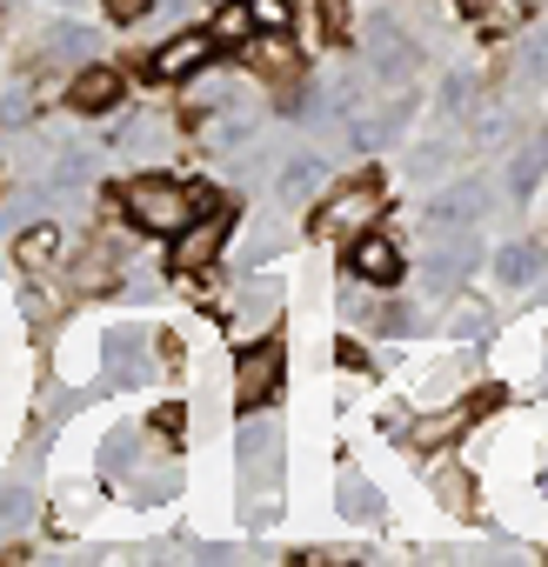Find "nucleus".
Instances as JSON below:
<instances>
[{"mask_svg": "<svg viewBox=\"0 0 548 567\" xmlns=\"http://www.w3.org/2000/svg\"><path fill=\"white\" fill-rule=\"evenodd\" d=\"M121 200H128V220L148 227V234H174V227H187V214H194V194H187L174 174H134V181L121 187Z\"/></svg>", "mask_w": 548, "mask_h": 567, "instance_id": "nucleus-1", "label": "nucleus"}, {"mask_svg": "<svg viewBox=\"0 0 548 567\" xmlns=\"http://www.w3.org/2000/svg\"><path fill=\"white\" fill-rule=\"evenodd\" d=\"M227 207L214 200V207H201V214H187V227H174V254H168V267L174 274H201L221 247H227Z\"/></svg>", "mask_w": 548, "mask_h": 567, "instance_id": "nucleus-2", "label": "nucleus"}, {"mask_svg": "<svg viewBox=\"0 0 548 567\" xmlns=\"http://www.w3.org/2000/svg\"><path fill=\"white\" fill-rule=\"evenodd\" d=\"M274 388H282V334H267V341L241 348V368H234V408H241V414H261Z\"/></svg>", "mask_w": 548, "mask_h": 567, "instance_id": "nucleus-3", "label": "nucleus"}, {"mask_svg": "<svg viewBox=\"0 0 548 567\" xmlns=\"http://www.w3.org/2000/svg\"><path fill=\"white\" fill-rule=\"evenodd\" d=\"M388 207V194L375 187V181H355V187H342V194H328V207L315 214V234H368V220Z\"/></svg>", "mask_w": 548, "mask_h": 567, "instance_id": "nucleus-4", "label": "nucleus"}, {"mask_svg": "<svg viewBox=\"0 0 548 567\" xmlns=\"http://www.w3.org/2000/svg\"><path fill=\"white\" fill-rule=\"evenodd\" d=\"M214 54H221L214 34H207V28H187V34H174V41L154 54V74H161V81H187V74H201Z\"/></svg>", "mask_w": 548, "mask_h": 567, "instance_id": "nucleus-5", "label": "nucleus"}, {"mask_svg": "<svg viewBox=\"0 0 548 567\" xmlns=\"http://www.w3.org/2000/svg\"><path fill=\"white\" fill-rule=\"evenodd\" d=\"M355 274L362 280H375V288H395V280H402V247L395 240H382V234H355Z\"/></svg>", "mask_w": 548, "mask_h": 567, "instance_id": "nucleus-6", "label": "nucleus"}, {"mask_svg": "<svg viewBox=\"0 0 548 567\" xmlns=\"http://www.w3.org/2000/svg\"><path fill=\"white\" fill-rule=\"evenodd\" d=\"M241 48H247V61H254V68H261L267 81H282V87H295V68H302V61H295L288 34H247Z\"/></svg>", "mask_w": 548, "mask_h": 567, "instance_id": "nucleus-7", "label": "nucleus"}, {"mask_svg": "<svg viewBox=\"0 0 548 567\" xmlns=\"http://www.w3.org/2000/svg\"><path fill=\"white\" fill-rule=\"evenodd\" d=\"M68 101L81 114H108V107H121V74L114 68H81L74 87H68Z\"/></svg>", "mask_w": 548, "mask_h": 567, "instance_id": "nucleus-8", "label": "nucleus"}, {"mask_svg": "<svg viewBox=\"0 0 548 567\" xmlns=\"http://www.w3.org/2000/svg\"><path fill=\"white\" fill-rule=\"evenodd\" d=\"M214 48H241L247 34H254V21H247V8H241V0H221V14H214Z\"/></svg>", "mask_w": 548, "mask_h": 567, "instance_id": "nucleus-9", "label": "nucleus"}, {"mask_svg": "<svg viewBox=\"0 0 548 567\" xmlns=\"http://www.w3.org/2000/svg\"><path fill=\"white\" fill-rule=\"evenodd\" d=\"M241 8H247L254 34H288V28H295V8H288V0H241Z\"/></svg>", "mask_w": 548, "mask_h": 567, "instance_id": "nucleus-10", "label": "nucleus"}, {"mask_svg": "<svg viewBox=\"0 0 548 567\" xmlns=\"http://www.w3.org/2000/svg\"><path fill=\"white\" fill-rule=\"evenodd\" d=\"M54 247H61V234H54V227H28V234H21V260H28V267H48V260H54Z\"/></svg>", "mask_w": 548, "mask_h": 567, "instance_id": "nucleus-11", "label": "nucleus"}, {"mask_svg": "<svg viewBox=\"0 0 548 567\" xmlns=\"http://www.w3.org/2000/svg\"><path fill=\"white\" fill-rule=\"evenodd\" d=\"M148 14H154V0H108V21H121V28L128 21H148Z\"/></svg>", "mask_w": 548, "mask_h": 567, "instance_id": "nucleus-12", "label": "nucleus"}, {"mask_svg": "<svg viewBox=\"0 0 548 567\" xmlns=\"http://www.w3.org/2000/svg\"><path fill=\"white\" fill-rule=\"evenodd\" d=\"M322 28H328V41L348 34V0H322Z\"/></svg>", "mask_w": 548, "mask_h": 567, "instance_id": "nucleus-13", "label": "nucleus"}, {"mask_svg": "<svg viewBox=\"0 0 548 567\" xmlns=\"http://www.w3.org/2000/svg\"><path fill=\"white\" fill-rule=\"evenodd\" d=\"M214 8H221V0H214Z\"/></svg>", "mask_w": 548, "mask_h": 567, "instance_id": "nucleus-14", "label": "nucleus"}]
</instances>
